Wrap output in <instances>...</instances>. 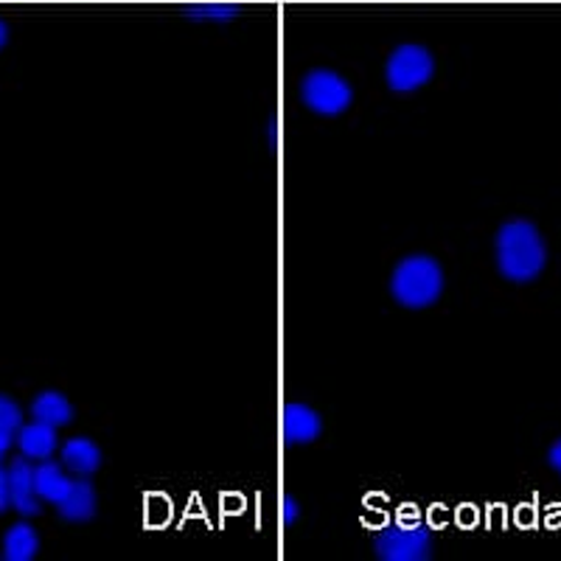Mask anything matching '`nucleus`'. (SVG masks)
<instances>
[{
    "label": "nucleus",
    "mask_w": 561,
    "mask_h": 561,
    "mask_svg": "<svg viewBox=\"0 0 561 561\" xmlns=\"http://www.w3.org/2000/svg\"><path fill=\"white\" fill-rule=\"evenodd\" d=\"M494 255H497V270L514 284H530L542 275L548 264V248L534 222L528 219H514L497 230L494 239Z\"/></svg>",
    "instance_id": "f257e3e1"
},
{
    "label": "nucleus",
    "mask_w": 561,
    "mask_h": 561,
    "mask_svg": "<svg viewBox=\"0 0 561 561\" xmlns=\"http://www.w3.org/2000/svg\"><path fill=\"white\" fill-rule=\"evenodd\" d=\"M390 295L404 309H427L444 295V270L430 255H408L390 275Z\"/></svg>",
    "instance_id": "f03ea898"
},
{
    "label": "nucleus",
    "mask_w": 561,
    "mask_h": 561,
    "mask_svg": "<svg viewBox=\"0 0 561 561\" xmlns=\"http://www.w3.org/2000/svg\"><path fill=\"white\" fill-rule=\"evenodd\" d=\"M300 102L307 104L314 115L334 118V115H343L351 107L354 90L334 70L314 68L300 82Z\"/></svg>",
    "instance_id": "7ed1b4c3"
},
{
    "label": "nucleus",
    "mask_w": 561,
    "mask_h": 561,
    "mask_svg": "<svg viewBox=\"0 0 561 561\" xmlns=\"http://www.w3.org/2000/svg\"><path fill=\"white\" fill-rule=\"evenodd\" d=\"M435 73V59L424 45L404 43L393 48L385 62V82L396 93H413L424 88Z\"/></svg>",
    "instance_id": "20e7f679"
},
{
    "label": "nucleus",
    "mask_w": 561,
    "mask_h": 561,
    "mask_svg": "<svg viewBox=\"0 0 561 561\" xmlns=\"http://www.w3.org/2000/svg\"><path fill=\"white\" fill-rule=\"evenodd\" d=\"M374 548L382 561H424L433 556V539L419 525H393L377 536Z\"/></svg>",
    "instance_id": "39448f33"
},
{
    "label": "nucleus",
    "mask_w": 561,
    "mask_h": 561,
    "mask_svg": "<svg viewBox=\"0 0 561 561\" xmlns=\"http://www.w3.org/2000/svg\"><path fill=\"white\" fill-rule=\"evenodd\" d=\"M9 472V491H12V508H18L23 517H37L39 514V494L34 485V466L28 458L12 460Z\"/></svg>",
    "instance_id": "423d86ee"
},
{
    "label": "nucleus",
    "mask_w": 561,
    "mask_h": 561,
    "mask_svg": "<svg viewBox=\"0 0 561 561\" xmlns=\"http://www.w3.org/2000/svg\"><path fill=\"white\" fill-rule=\"evenodd\" d=\"M320 433H323V421L309 404L289 402L284 408V438H287L289 447L312 444Z\"/></svg>",
    "instance_id": "0eeeda50"
},
{
    "label": "nucleus",
    "mask_w": 561,
    "mask_h": 561,
    "mask_svg": "<svg viewBox=\"0 0 561 561\" xmlns=\"http://www.w3.org/2000/svg\"><path fill=\"white\" fill-rule=\"evenodd\" d=\"M59 514L68 523H88L96 517V491L88 480H70V489L57 503Z\"/></svg>",
    "instance_id": "6e6552de"
},
{
    "label": "nucleus",
    "mask_w": 561,
    "mask_h": 561,
    "mask_svg": "<svg viewBox=\"0 0 561 561\" xmlns=\"http://www.w3.org/2000/svg\"><path fill=\"white\" fill-rule=\"evenodd\" d=\"M18 447L28 460H48L57 453V427L34 421L18 430Z\"/></svg>",
    "instance_id": "1a4fd4ad"
},
{
    "label": "nucleus",
    "mask_w": 561,
    "mask_h": 561,
    "mask_svg": "<svg viewBox=\"0 0 561 561\" xmlns=\"http://www.w3.org/2000/svg\"><path fill=\"white\" fill-rule=\"evenodd\" d=\"M62 466L77 478H90L102 469V449L90 438H70L62 447Z\"/></svg>",
    "instance_id": "9d476101"
},
{
    "label": "nucleus",
    "mask_w": 561,
    "mask_h": 561,
    "mask_svg": "<svg viewBox=\"0 0 561 561\" xmlns=\"http://www.w3.org/2000/svg\"><path fill=\"white\" fill-rule=\"evenodd\" d=\"M32 415L34 421H45L51 427H65L73 421V408L59 390H43L32 402Z\"/></svg>",
    "instance_id": "9b49d317"
},
{
    "label": "nucleus",
    "mask_w": 561,
    "mask_h": 561,
    "mask_svg": "<svg viewBox=\"0 0 561 561\" xmlns=\"http://www.w3.org/2000/svg\"><path fill=\"white\" fill-rule=\"evenodd\" d=\"M34 485H37L39 500L57 505L59 500H62L65 494H68L70 480L65 478L62 466L54 463V460H43V463H39L37 469H34Z\"/></svg>",
    "instance_id": "f8f14e48"
},
{
    "label": "nucleus",
    "mask_w": 561,
    "mask_h": 561,
    "mask_svg": "<svg viewBox=\"0 0 561 561\" xmlns=\"http://www.w3.org/2000/svg\"><path fill=\"white\" fill-rule=\"evenodd\" d=\"M39 550V536L32 525H12L3 536V559L9 561H32Z\"/></svg>",
    "instance_id": "ddd939ff"
},
{
    "label": "nucleus",
    "mask_w": 561,
    "mask_h": 561,
    "mask_svg": "<svg viewBox=\"0 0 561 561\" xmlns=\"http://www.w3.org/2000/svg\"><path fill=\"white\" fill-rule=\"evenodd\" d=\"M23 427V413H20L18 402H12L9 396H0V430L18 433Z\"/></svg>",
    "instance_id": "4468645a"
},
{
    "label": "nucleus",
    "mask_w": 561,
    "mask_h": 561,
    "mask_svg": "<svg viewBox=\"0 0 561 561\" xmlns=\"http://www.w3.org/2000/svg\"><path fill=\"white\" fill-rule=\"evenodd\" d=\"M239 9L237 7H225V3H205V7H192L188 14L192 18H208V20H225V18H233Z\"/></svg>",
    "instance_id": "2eb2a0df"
},
{
    "label": "nucleus",
    "mask_w": 561,
    "mask_h": 561,
    "mask_svg": "<svg viewBox=\"0 0 561 561\" xmlns=\"http://www.w3.org/2000/svg\"><path fill=\"white\" fill-rule=\"evenodd\" d=\"M12 508V491H9V472L0 469V514Z\"/></svg>",
    "instance_id": "dca6fc26"
},
{
    "label": "nucleus",
    "mask_w": 561,
    "mask_h": 561,
    "mask_svg": "<svg viewBox=\"0 0 561 561\" xmlns=\"http://www.w3.org/2000/svg\"><path fill=\"white\" fill-rule=\"evenodd\" d=\"M298 514H300L298 500H295V497H287V500H284V523H287V525H295V523H298Z\"/></svg>",
    "instance_id": "f3484780"
},
{
    "label": "nucleus",
    "mask_w": 561,
    "mask_h": 561,
    "mask_svg": "<svg viewBox=\"0 0 561 561\" xmlns=\"http://www.w3.org/2000/svg\"><path fill=\"white\" fill-rule=\"evenodd\" d=\"M548 463L553 466L556 472H559V478H561V438L556 440L553 447H550V453H548Z\"/></svg>",
    "instance_id": "a211bd4d"
},
{
    "label": "nucleus",
    "mask_w": 561,
    "mask_h": 561,
    "mask_svg": "<svg viewBox=\"0 0 561 561\" xmlns=\"http://www.w3.org/2000/svg\"><path fill=\"white\" fill-rule=\"evenodd\" d=\"M12 435L14 433H9V430H0V460L7 458V453L12 449Z\"/></svg>",
    "instance_id": "6ab92c4d"
},
{
    "label": "nucleus",
    "mask_w": 561,
    "mask_h": 561,
    "mask_svg": "<svg viewBox=\"0 0 561 561\" xmlns=\"http://www.w3.org/2000/svg\"><path fill=\"white\" fill-rule=\"evenodd\" d=\"M7 43H9V28H7V23L0 20V48H3Z\"/></svg>",
    "instance_id": "aec40b11"
}]
</instances>
